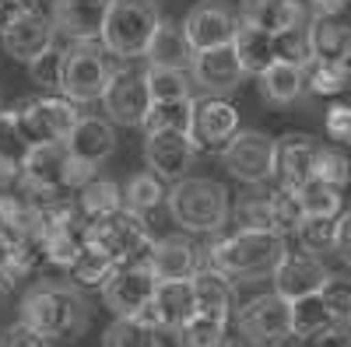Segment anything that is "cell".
I'll return each instance as SVG.
<instances>
[{
  "mask_svg": "<svg viewBox=\"0 0 351 347\" xmlns=\"http://www.w3.org/2000/svg\"><path fill=\"white\" fill-rule=\"evenodd\" d=\"M18 320L46 340H71L92 323V305L71 281H39L21 295Z\"/></svg>",
  "mask_w": 351,
  "mask_h": 347,
  "instance_id": "cell-1",
  "label": "cell"
},
{
  "mask_svg": "<svg viewBox=\"0 0 351 347\" xmlns=\"http://www.w3.org/2000/svg\"><path fill=\"white\" fill-rule=\"evenodd\" d=\"M288 253V242L281 231H232L225 239H215L208 246V267L236 281H263L274 277L281 259Z\"/></svg>",
  "mask_w": 351,
  "mask_h": 347,
  "instance_id": "cell-2",
  "label": "cell"
},
{
  "mask_svg": "<svg viewBox=\"0 0 351 347\" xmlns=\"http://www.w3.org/2000/svg\"><path fill=\"white\" fill-rule=\"evenodd\" d=\"M165 207L172 221L190 235H211L228 224L232 204H228V190L218 179L208 176H190L183 183H176L165 196Z\"/></svg>",
  "mask_w": 351,
  "mask_h": 347,
  "instance_id": "cell-3",
  "label": "cell"
},
{
  "mask_svg": "<svg viewBox=\"0 0 351 347\" xmlns=\"http://www.w3.org/2000/svg\"><path fill=\"white\" fill-rule=\"evenodd\" d=\"M158 21H162V11L155 0H109L99 42L116 60H141Z\"/></svg>",
  "mask_w": 351,
  "mask_h": 347,
  "instance_id": "cell-4",
  "label": "cell"
},
{
  "mask_svg": "<svg viewBox=\"0 0 351 347\" xmlns=\"http://www.w3.org/2000/svg\"><path fill=\"white\" fill-rule=\"evenodd\" d=\"M88 246L106 253L116 267H127V264H144L155 239H152L148 224H144V218L123 207L102 221L88 224Z\"/></svg>",
  "mask_w": 351,
  "mask_h": 347,
  "instance_id": "cell-5",
  "label": "cell"
},
{
  "mask_svg": "<svg viewBox=\"0 0 351 347\" xmlns=\"http://www.w3.org/2000/svg\"><path fill=\"white\" fill-rule=\"evenodd\" d=\"M116 67L102 42H71L67 46V64H64V84L60 92L74 105L102 102Z\"/></svg>",
  "mask_w": 351,
  "mask_h": 347,
  "instance_id": "cell-6",
  "label": "cell"
},
{
  "mask_svg": "<svg viewBox=\"0 0 351 347\" xmlns=\"http://www.w3.org/2000/svg\"><path fill=\"white\" fill-rule=\"evenodd\" d=\"M14 120L28 148H46V144H64L71 137L81 112L64 95H36L14 109Z\"/></svg>",
  "mask_w": 351,
  "mask_h": 347,
  "instance_id": "cell-7",
  "label": "cell"
},
{
  "mask_svg": "<svg viewBox=\"0 0 351 347\" xmlns=\"http://www.w3.org/2000/svg\"><path fill=\"white\" fill-rule=\"evenodd\" d=\"M221 162L243 186H263L278 176V140L263 130H239L221 151Z\"/></svg>",
  "mask_w": 351,
  "mask_h": 347,
  "instance_id": "cell-8",
  "label": "cell"
},
{
  "mask_svg": "<svg viewBox=\"0 0 351 347\" xmlns=\"http://www.w3.org/2000/svg\"><path fill=\"white\" fill-rule=\"evenodd\" d=\"M239 333L250 347H285L291 344V302L267 292L256 295L239 309Z\"/></svg>",
  "mask_w": 351,
  "mask_h": 347,
  "instance_id": "cell-9",
  "label": "cell"
},
{
  "mask_svg": "<svg viewBox=\"0 0 351 347\" xmlns=\"http://www.w3.org/2000/svg\"><path fill=\"white\" fill-rule=\"evenodd\" d=\"M155 292H158V277L152 274L148 259H144V264L120 267L109 277V284L102 287V302L116 320H141L148 312V305L155 302Z\"/></svg>",
  "mask_w": 351,
  "mask_h": 347,
  "instance_id": "cell-10",
  "label": "cell"
},
{
  "mask_svg": "<svg viewBox=\"0 0 351 347\" xmlns=\"http://www.w3.org/2000/svg\"><path fill=\"white\" fill-rule=\"evenodd\" d=\"M102 105H106V120L112 127H137L144 123V116L152 109V95H148V81H144V70H134V67H116L109 88L102 95Z\"/></svg>",
  "mask_w": 351,
  "mask_h": 347,
  "instance_id": "cell-11",
  "label": "cell"
},
{
  "mask_svg": "<svg viewBox=\"0 0 351 347\" xmlns=\"http://www.w3.org/2000/svg\"><path fill=\"white\" fill-rule=\"evenodd\" d=\"M180 28H183V39L193 53H208V49L232 46V39L239 32V18L225 4H218V0H204V4H193L186 11Z\"/></svg>",
  "mask_w": 351,
  "mask_h": 347,
  "instance_id": "cell-12",
  "label": "cell"
},
{
  "mask_svg": "<svg viewBox=\"0 0 351 347\" xmlns=\"http://www.w3.org/2000/svg\"><path fill=\"white\" fill-rule=\"evenodd\" d=\"M236 133H239V112L228 99H197L193 123H190V133H186L197 151L221 155Z\"/></svg>",
  "mask_w": 351,
  "mask_h": 347,
  "instance_id": "cell-13",
  "label": "cell"
},
{
  "mask_svg": "<svg viewBox=\"0 0 351 347\" xmlns=\"http://www.w3.org/2000/svg\"><path fill=\"white\" fill-rule=\"evenodd\" d=\"M327 277H330V270L319 256H313L306 249H288L271 281H274V295H281L285 302H299V298L324 292Z\"/></svg>",
  "mask_w": 351,
  "mask_h": 347,
  "instance_id": "cell-14",
  "label": "cell"
},
{
  "mask_svg": "<svg viewBox=\"0 0 351 347\" xmlns=\"http://www.w3.org/2000/svg\"><path fill=\"white\" fill-rule=\"evenodd\" d=\"M243 77L246 70L232 46L193 53V60H190V81H193V88L204 92V99H225L228 92L239 88Z\"/></svg>",
  "mask_w": 351,
  "mask_h": 347,
  "instance_id": "cell-15",
  "label": "cell"
},
{
  "mask_svg": "<svg viewBox=\"0 0 351 347\" xmlns=\"http://www.w3.org/2000/svg\"><path fill=\"white\" fill-rule=\"evenodd\" d=\"M197 316V295H193V281H165L158 284L155 302L137 323L152 326L158 333H180L190 320Z\"/></svg>",
  "mask_w": 351,
  "mask_h": 347,
  "instance_id": "cell-16",
  "label": "cell"
},
{
  "mask_svg": "<svg viewBox=\"0 0 351 347\" xmlns=\"http://www.w3.org/2000/svg\"><path fill=\"white\" fill-rule=\"evenodd\" d=\"M109 0H53L49 21L64 42H99Z\"/></svg>",
  "mask_w": 351,
  "mask_h": 347,
  "instance_id": "cell-17",
  "label": "cell"
},
{
  "mask_svg": "<svg viewBox=\"0 0 351 347\" xmlns=\"http://www.w3.org/2000/svg\"><path fill=\"white\" fill-rule=\"evenodd\" d=\"M144 162H148V172H155L162 183L176 186L190 179L197 148L186 133H155V137H144Z\"/></svg>",
  "mask_w": 351,
  "mask_h": 347,
  "instance_id": "cell-18",
  "label": "cell"
},
{
  "mask_svg": "<svg viewBox=\"0 0 351 347\" xmlns=\"http://www.w3.org/2000/svg\"><path fill=\"white\" fill-rule=\"evenodd\" d=\"M56 42V28L49 21V14H43L39 8L21 14L18 21H11L4 32H0V46H4V53L11 56V60L18 64H32L36 56H43L49 46Z\"/></svg>",
  "mask_w": 351,
  "mask_h": 347,
  "instance_id": "cell-19",
  "label": "cell"
},
{
  "mask_svg": "<svg viewBox=\"0 0 351 347\" xmlns=\"http://www.w3.org/2000/svg\"><path fill=\"white\" fill-rule=\"evenodd\" d=\"M64 148L81 168L99 176V165L106 158H112V151H116V127L106 116H81L71 137L64 140Z\"/></svg>",
  "mask_w": 351,
  "mask_h": 347,
  "instance_id": "cell-20",
  "label": "cell"
},
{
  "mask_svg": "<svg viewBox=\"0 0 351 347\" xmlns=\"http://www.w3.org/2000/svg\"><path fill=\"white\" fill-rule=\"evenodd\" d=\"M148 267L158 277V284L165 281H193L197 270L204 267V256L200 246L186 235H165L155 239L152 253H148Z\"/></svg>",
  "mask_w": 351,
  "mask_h": 347,
  "instance_id": "cell-21",
  "label": "cell"
},
{
  "mask_svg": "<svg viewBox=\"0 0 351 347\" xmlns=\"http://www.w3.org/2000/svg\"><path fill=\"white\" fill-rule=\"evenodd\" d=\"M239 21L278 39V36L291 32V28L306 25L309 18H306V8L299 4V0H243Z\"/></svg>",
  "mask_w": 351,
  "mask_h": 347,
  "instance_id": "cell-22",
  "label": "cell"
},
{
  "mask_svg": "<svg viewBox=\"0 0 351 347\" xmlns=\"http://www.w3.org/2000/svg\"><path fill=\"white\" fill-rule=\"evenodd\" d=\"M324 144H316L306 133H285L278 140V179L291 190H299L302 183L313 179L316 172V155Z\"/></svg>",
  "mask_w": 351,
  "mask_h": 347,
  "instance_id": "cell-23",
  "label": "cell"
},
{
  "mask_svg": "<svg viewBox=\"0 0 351 347\" xmlns=\"http://www.w3.org/2000/svg\"><path fill=\"white\" fill-rule=\"evenodd\" d=\"M193 295H197V312L211 316V320L228 323L236 312V284L225 274H218L215 267H200L193 277Z\"/></svg>",
  "mask_w": 351,
  "mask_h": 347,
  "instance_id": "cell-24",
  "label": "cell"
},
{
  "mask_svg": "<svg viewBox=\"0 0 351 347\" xmlns=\"http://www.w3.org/2000/svg\"><path fill=\"white\" fill-rule=\"evenodd\" d=\"M309 46H313V60L344 64L351 56V21H344V18H313L309 21Z\"/></svg>",
  "mask_w": 351,
  "mask_h": 347,
  "instance_id": "cell-25",
  "label": "cell"
},
{
  "mask_svg": "<svg viewBox=\"0 0 351 347\" xmlns=\"http://www.w3.org/2000/svg\"><path fill=\"white\" fill-rule=\"evenodd\" d=\"M144 60H148V67H172V70H186L190 60H193V49L186 46L183 39V28L162 18L155 36L148 42V49H144Z\"/></svg>",
  "mask_w": 351,
  "mask_h": 347,
  "instance_id": "cell-26",
  "label": "cell"
},
{
  "mask_svg": "<svg viewBox=\"0 0 351 347\" xmlns=\"http://www.w3.org/2000/svg\"><path fill=\"white\" fill-rule=\"evenodd\" d=\"M28 151L32 148L25 144V137L18 130L14 109H0V190H8V186L18 183Z\"/></svg>",
  "mask_w": 351,
  "mask_h": 347,
  "instance_id": "cell-27",
  "label": "cell"
},
{
  "mask_svg": "<svg viewBox=\"0 0 351 347\" xmlns=\"http://www.w3.org/2000/svg\"><path fill=\"white\" fill-rule=\"evenodd\" d=\"M232 49H236L239 64H243V70H246V74H253V77H260V74L267 70L271 64H278L274 36L260 32V28H253V25H243V21H239V32H236V39H232Z\"/></svg>",
  "mask_w": 351,
  "mask_h": 347,
  "instance_id": "cell-28",
  "label": "cell"
},
{
  "mask_svg": "<svg viewBox=\"0 0 351 347\" xmlns=\"http://www.w3.org/2000/svg\"><path fill=\"white\" fill-rule=\"evenodd\" d=\"M334 330H341V323L330 316V309L324 305L319 295L291 302V337L295 340H313L316 344L319 337H327Z\"/></svg>",
  "mask_w": 351,
  "mask_h": 347,
  "instance_id": "cell-29",
  "label": "cell"
},
{
  "mask_svg": "<svg viewBox=\"0 0 351 347\" xmlns=\"http://www.w3.org/2000/svg\"><path fill=\"white\" fill-rule=\"evenodd\" d=\"M74 200H77V211L88 218V224H92V221H102L116 211H123V186L106 179V176H95L77 190Z\"/></svg>",
  "mask_w": 351,
  "mask_h": 347,
  "instance_id": "cell-30",
  "label": "cell"
},
{
  "mask_svg": "<svg viewBox=\"0 0 351 347\" xmlns=\"http://www.w3.org/2000/svg\"><path fill=\"white\" fill-rule=\"evenodd\" d=\"M256 84H260V95L267 99L271 105H291V102H299V95L306 92V70L278 60V64H271L256 77Z\"/></svg>",
  "mask_w": 351,
  "mask_h": 347,
  "instance_id": "cell-31",
  "label": "cell"
},
{
  "mask_svg": "<svg viewBox=\"0 0 351 347\" xmlns=\"http://www.w3.org/2000/svg\"><path fill=\"white\" fill-rule=\"evenodd\" d=\"M193 105L197 99H183V102H152L148 116H144V137H155V133H190L193 123Z\"/></svg>",
  "mask_w": 351,
  "mask_h": 347,
  "instance_id": "cell-32",
  "label": "cell"
},
{
  "mask_svg": "<svg viewBox=\"0 0 351 347\" xmlns=\"http://www.w3.org/2000/svg\"><path fill=\"white\" fill-rule=\"evenodd\" d=\"M232 221L236 231H274V207L267 190H250L232 204Z\"/></svg>",
  "mask_w": 351,
  "mask_h": 347,
  "instance_id": "cell-33",
  "label": "cell"
},
{
  "mask_svg": "<svg viewBox=\"0 0 351 347\" xmlns=\"http://www.w3.org/2000/svg\"><path fill=\"white\" fill-rule=\"evenodd\" d=\"M165 190H162V179L155 176V172H134V176L123 183V207L134 211V214H148V211H158L165 204Z\"/></svg>",
  "mask_w": 351,
  "mask_h": 347,
  "instance_id": "cell-34",
  "label": "cell"
},
{
  "mask_svg": "<svg viewBox=\"0 0 351 347\" xmlns=\"http://www.w3.org/2000/svg\"><path fill=\"white\" fill-rule=\"evenodd\" d=\"M299 204H302V214L306 218H341V204H344V193L324 179H309L302 183L299 190Z\"/></svg>",
  "mask_w": 351,
  "mask_h": 347,
  "instance_id": "cell-35",
  "label": "cell"
},
{
  "mask_svg": "<svg viewBox=\"0 0 351 347\" xmlns=\"http://www.w3.org/2000/svg\"><path fill=\"white\" fill-rule=\"evenodd\" d=\"M144 81H148L152 102H183L193 99L190 88V70H172V67H144Z\"/></svg>",
  "mask_w": 351,
  "mask_h": 347,
  "instance_id": "cell-36",
  "label": "cell"
},
{
  "mask_svg": "<svg viewBox=\"0 0 351 347\" xmlns=\"http://www.w3.org/2000/svg\"><path fill=\"white\" fill-rule=\"evenodd\" d=\"M116 270H120V267H116L106 253H99V249L88 246V249L77 256V264L67 270V277H71L74 287H106Z\"/></svg>",
  "mask_w": 351,
  "mask_h": 347,
  "instance_id": "cell-37",
  "label": "cell"
},
{
  "mask_svg": "<svg viewBox=\"0 0 351 347\" xmlns=\"http://www.w3.org/2000/svg\"><path fill=\"white\" fill-rule=\"evenodd\" d=\"M67 46L71 42H64L60 36H56V42L43 56H36V60L28 64V77H32L39 88L60 92V84H64V64H67Z\"/></svg>",
  "mask_w": 351,
  "mask_h": 347,
  "instance_id": "cell-38",
  "label": "cell"
},
{
  "mask_svg": "<svg viewBox=\"0 0 351 347\" xmlns=\"http://www.w3.org/2000/svg\"><path fill=\"white\" fill-rule=\"evenodd\" d=\"M180 347H228V323L211 320V316H193V320L176 333Z\"/></svg>",
  "mask_w": 351,
  "mask_h": 347,
  "instance_id": "cell-39",
  "label": "cell"
},
{
  "mask_svg": "<svg viewBox=\"0 0 351 347\" xmlns=\"http://www.w3.org/2000/svg\"><path fill=\"white\" fill-rule=\"evenodd\" d=\"M102 347H162V340L158 330L137 320H112V326L102 333Z\"/></svg>",
  "mask_w": 351,
  "mask_h": 347,
  "instance_id": "cell-40",
  "label": "cell"
},
{
  "mask_svg": "<svg viewBox=\"0 0 351 347\" xmlns=\"http://www.w3.org/2000/svg\"><path fill=\"white\" fill-rule=\"evenodd\" d=\"M306 92L319 95V99H334L341 92H348V74L344 64H324V60H313L306 67Z\"/></svg>",
  "mask_w": 351,
  "mask_h": 347,
  "instance_id": "cell-41",
  "label": "cell"
},
{
  "mask_svg": "<svg viewBox=\"0 0 351 347\" xmlns=\"http://www.w3.org/2000/svg\"><path fill=\"white\" fill-rule=\"evenodd\" d=\"M271 207H274V231H281V235H295L299 224L306 221L299 193L285 183H278V190H271Z\"/></svg>",
  "mask_w": 351,
  "mask_h": 347,
  "instance_id": "cell-42",
  "label": "cell"
},
{
  "mask_svg": "<svg viewBox=\"0 0 351 347\" xmlns=\"http://www.w3.org/2000/svg\"><path fill=\"white\" fill-rule=\"evenodd\" d=\"M299 242L306 253L313 256H324V253H334V242H337V218H306L299 224Z\"/></svg>",
  "mask_w": 351,
  "mask_h": 347,
  "instance_id": "cell-43",
  "label": "cell"
},
{
  "mask_svg": "<svg viewBox=\"0 0 351 347\" xmlns=\"http://www.w3.org/2000/svg\"><path fill=\"white\" fill-rule=\"evenodd\" d=\"M274 49H278V60L281 64H291V67H309L313 64V46H309V21L291 28V32L278 36L274 39Z\"/></svg>",
  "mask_w": 351,
  "mask_h": 347,
  "instance_id": "cell-44",
  "label": "cell"
},
{
  "mask_svg": "<svg viewBox=\"0 0 351 347\" xmlns=\"http://www.w3.org/2000/svg\"><path fill=\"white\" fill-rule=\"evenodd\" d=\"M316 179H324L337 190H344L351 183V158L341 151V148H319L316 155V172H313Z\"/></svg>",
  "mask_w": 351,
  "mask_h": 347,
  "instance_id": "cell-45",
  "label": "cell"
},
{
  "mask_svg": "<svg viewBox=\"0 0 351 347\" xmlns=\"http://www.w3.org/2000/svg\"><path fill=\"white\" fill-rule=\"evenodd\" d=\"M319 298H324V305L330 309V316L344 326L351 320V277H341V274H330L324 292H319Z\"/></svg>",
  "mask_w": 351,
  "mask_h": 347,
  "instance_id": "cell-46",
  "label": "cell"
},
{
  "mask_svg": "<svg viewBox=\"0 0 351 347\" xmlns=\"http://www.w3.org/2000/svg\"><path fill=\"white\" fill-rule=\"evenodd\" d=\"M327 137L337 144H351V102H334L324 116Z\"/></svg>",
  "mask_w": 351,
  "mask_h": 347,
  "instance_id": "cell-47",
  "label": "cell"
},
{
  "mask_svg": "<svg viewBox=\"0 0 351 347\" xmlns=\"http://www.w3.org/2000/svg\"><path fill=\"white\" fill-rule=\"evenodd\" d=\"M0 347H53V340H46L39 330H32L28 323L14 320L4 333H0Z\"/></svg>",
  "mask_w": 351,
  "mask_h": 347,
  "instance_id": "cell-48",
  "label": "cell"
},
{
  "mask_svg": "<svg viewBox=\"0 0 351 347\" xmlns=\"http://www.w3.org/2000/svg\"><path fill=\"white\" fill-rule=\"evenodd\" d=\"M334 256H341V264L351 267V211H341L337 218V242H334Z\"/></svg>",
  "mask_w": 351,
  "mask_h": 347,
  "instance_id": "cell-49",
  "label": "cell"
},
{
  "mask_svg": "<svg viewBox=\"0 0 351 347\" xmlns=\"http://www.w3.org/2000/svg\"><path fill=\"white\" fill-rule=\"evenodd\" d=\"M28 11H36V0H0V32Z\"/></svg>",
  "mask_w": 351,
  "mask_h": 347,
  "instance_id": "cell-50",
  "label": "cell"
},
{
  "mask_svg": "<svg viewBox=\"0 0 351 347\" xmlns=\"http://www.w3.org/2000/svg\"><path fill=\"white\" fill-rule=\"evenodd\" d=\"M313 18H344L351 11V0H309Z\"/></svg>",
  "mask_w": 351,
  "mask_h": 347,
  "instance_id": "cell-51",
  "label": "cell"
},
{
  "mask_svg": "<svg viewBox=\"0 0 351 347\" xmlns=\"http://www.w3.org/2000/svg\"><path fill=\"white\" fill-rule=\"evenodd\" d=\"M348 326H351V320H348Z\"/></svg>",
  "mask_w": 351,
  "mask_h": 347,
  "instance_id": "cell-52",
  "label": "cell"
},
{
  "mask_svg": "<svg viewBox=\"0 0 351 347\" xmlns=\"http://www.w3.org/2000/svg\"><path fill=\"white\" fill-rule=\"evenodd\" d=\"M348 347H351V344H348Z\"/></svg>",
  "mask_w": 351,
  "mask_h": 347,
  "instance_id": "cell-53",
  "label": "cell"
}]
</instances>
